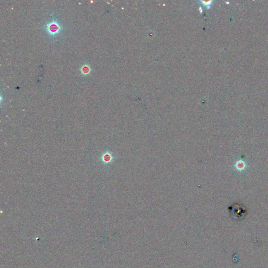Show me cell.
Here are the masks:
<instances>
[{
	"instance_id": "cell-1",
	"label": "cell",
	"mask_w": 268,
	"mask_h": 268,
	"mask_svg": "<svg viewBox=\"0 0 268 268\" xmlns=\"http://www.w3.org/2000/svg\"><path fill=\"white\" fill-rule=\"evenodd\" d=\"M46 29H47L49 34L51 36H55L59 33L60 30L61 29V27L57 21H52L46 25Z\"/></svg>"
},
{
	"instance_id": "cell-2",
	"label": "cell",
	"mask_w": 268,
	"mask_h": 268,
	"mask_svg": "<svg viewBox=\"0 0 268 268\" xmlns=\"http://www.w3.org/2000/svg\"><path fill=\"white\" fill-rule=\"evenodd\" d=\"M89 71H90V70H89V68L88 67L83 68L82 72H83V73H87Z\"/></svg>"
}]
</instances>
